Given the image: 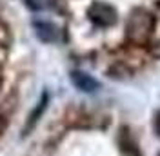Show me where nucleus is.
<instances>
[{
    "instance_id": "39448f33",
    "label": "nucleus",
    "mask_w": 160,
    "mask_h": 156,
    "mask_svg": "<svg viewBox=\"0 0 160 156\" xmlns=\"http://www.w3.org/2000/svg\"><path fill=\"white\" fill-rule=\"evenodd\" d=\"M46 100H48V96L44 95V100L40 102V105H38V107H37V109H35V113L31 115V120H29V125H28V129H29V127H33V125H35V122L38 120V115H42V111H44V107H46Z\"/></svg>"
},
{
    "instance_id": "f257e3e1",
    "label": "nucleus",
    "mask_w": 160,
    "mask_h": 156,
    "mask_svg": "<svg viewBox=\"0 0 160 156\" xmlns=\"http://www.w3.org/2000/svg\"><path fill=\"white\" fill-rule=\"evenodd\" d=\"M155 31V17L144 7H137L128 18L126 35L128 40L137 46H146Z\"/></svg>"
},
{
    "instance_id": "0eeeda50",
    "label": "nucleus",
    "mask_w": 160,
    "mask_h": 156,
    "mask_svg": "<svg viewBox=\"0 0 160 156\" xmlns=\"http://www.w3.org/2000/svg\"><path fill=\"white\" fill-rule=\"evenodd\" d=\"M4 127H6V124H4V120H2V118H0V133H2V131H4Z\"/></svg>"
},
{
    "instance_id": "423d86ee",
    "label": "nucleus",
    "mask_w": 160,
    "mask_h": 156,
    "mask_svg": "<svg viewBox=\"0 0 160 156\" xmlns=\"http://www.w3.org/2000/svg\"><path fill=\"white\" fill-rule=\"evenodd\" d=\"M155 131H157V134L160 136V113L157 115V120H155Z\"/></svg>"
},
{
    "instance_id": "f03ea898",
    "label": "nucleus",
    "mask_w": 160,
    "mask_h": 156,
    "mask_svg": "<svg viewBox=\"0 0 160 156\" xmlns=\"http://www.w3.org/2000/svg\"><path fill=\"white\" fill-rule=\"evenodd\" d=\"M88 17L98 27H111L118 18V13L108 2H93L88 9Z\"/></svg>"
},
{
    "instance_id": "20e7f679",
    "label": "nucleus",
    "mask_w": 160,
    "mask_h": 156,
    "mask_svg": "<svg viewBox=\"0 0 160 156\" xmlns=\"http://www.w3.org/2000/svg\"><path fill=\"white\" fill-rule=\"evenodd\" d=\"M35 27H37V35L40 40H44V42H57L58 40V29L49 22H37Z\"/></svg>"
},
{
    "instance_id": "7ed1b4c3",
    "label": "nucleus",
    "mask_w": 160,
    "mask_h": 156,
    "mask_svg": "<svg viewBox=\"0 0 160 156\" xmlns=\"http://www.w3.org/2000/svg\"><path fill=\"white\" fill-rule=\"evenodd\" d=\"M71 82L75 84V87L84 91V93H93L98 89V82L95 78L88 75V73H82V71H73L71 73Z\"/></svg>"
},
{
    "instance_id": "6e6552de",
    "label": "nucleus",
    "mask_w": 160,
    "mask_h": 156,
    "mask_svg": "<svg viewBox=\"0 0 160 156\" xmlns=\"http://www.w3.org/2000/svg\"><path fill=\"white\" fill-rule=\"evenodd\" d=\"M158 156H160V154H158Z\"/></svg>"
}]
</instances>
